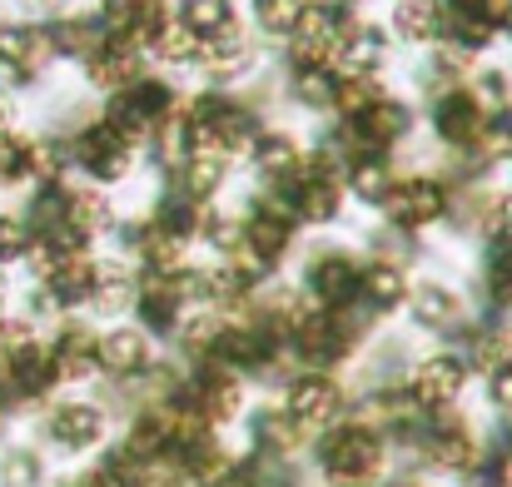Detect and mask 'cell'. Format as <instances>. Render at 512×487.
Masks as SVG:
<instances>
[{
	"label": "cell",
	"instance_id": "cell-1",
	"mask_svg": "<svg viewBox=\"0 0 512 487\" xmlns=\"http://www.w3.org/2000/svg\"><path fill=\"white\" fill-rule=\"evenodd\" d=\"M378 458H383V443H378V433H368V428H334V433L319 443V463H324V473L339 478V483L368 478V473L378 468Z\"/></svg>",
	"mask_w": 512,
	"mask_h": 487
},
{
	"label": "cell",
	"instance_id": "cell-2",
	"mask_svg": "<svg viewBox=\"0 0 512 487\" xmlns=\"http://www.w3.org/2000/svg\"><path fill=\"white\" fill-rule=\"evenodd\" d=\"M165 110H170V90H165L160 80H130V85L115 90V100H110V125H115L120 135L140 140V135H150V130L165 120Z\"/></svg>",
	"mask_w": 512,
	"mask_h": 487
},
{
	"label": "cell",
	"instance_id": "cell-3",
	"mask_svg": "<svg viewBox=\"0 0 512 487\" xmlns=\"http://www.w3.org/2000/svg\"><path fill=\"white\" fill-rule=\"evenodd\" d=\"M50 378H55L50 353H40V348L30 343V333L15 328L10 343H5V353H0V383H5L10 393H20V398H35V393L50 388Z\"/></svg>",
	"mask_w": 512,
	"mask_h": 487
},
{
	"label": "cell",
	"instance_id": "cell-4",
	"mask_svg": "<svg viewBox=\"0 0 512 487\" xmlns=\"http://www.w3.org/2000/svg\"><path fill=\"white\" fill-rule=\"evenodd\" d=\"M75 160L80 169L90 174V179H120L130 160H135V140L130 135H120L110 120H100V125H90L80 140H75Z\"/></svg>",
	"mask_w": 512,
	"mask_h": 487
},
{
	"label": "cell",
	"instance_id": "cell-5",
	"mask_svg": "<svg viewBox=\"0 0 512 487\" xmlns=\"http://www.w3.org/2000/svg\"><path fill=\"white\" fill-rule=\"evenodd\" d=\"M383 209H388V219L418 229V224H428V219H438V214L448 209V194H443V184H433V179H403V184H388Z\"/></svg>",
	"mask_w": 512,
	"mask_h": 487
},
{
	"label": "cell",
	"instance_id": "cell-6",
	"mask_svg": "<svg viewBox=\"0 0 512 487\" xmlns=\"http://www.w3.org/2000/svg\"><path fill=\"white\" fill-rule=\"evenodd\" d=\"M105 20H110V35L130 40L135 50L155 45V40H160V30L170 25L160 0H105Z\"/></svg>",
	"mask_w": 512,
	"mask_h": 487
},
{
	"label": "cell",
	"instance_id": "cell-7",
	"mask_svg": "<svg viewBox=\"0 0 512 487\" xmlns=\"http://www.w3.org/2000/svg\"><path fill=\"white\" fill-rule=\"evenodd\" d=\"M85 75L100 90H125L130 80H140V50L120 35H100V45L85 55Z\"/></svg>",
	"mask_w": 512,
	"mask_h": 487
},
{
	"label": "cell",
	"instance_id": "cell-8",
	"mask_svg": "<svg viewBox=\"0 0 512 487\" xmlns=\"http://www.w3.org/2000/svg\"><path fill=\"white\" fill-rule=\"evenodd\" d=\"M50 35L35 25H0V70H10L15 80L40 75V65L50 60Z\"/></svg>",
	"mask_w": 512,
	"mask_h": 487
},
{
	"label": "cell",
	"instance_id": "cell-9",
	"mask_svg": "<svg viewBox=\"0 0 512 487\" xmlns=\"http://www.w3.org/2000/svg\"><path fill=\"white\" fill-rule=\"evenodd\" d=\"M339 408H343L339 388H334L324 373H309V378H299V383L289 388V418H294L299 428H319V423L339 418Z\"/></svg>",
	"mask_w": 512,
	"mask_h": 487
},
{
	"label": "cell",
	"instance_id": "cell-10",
	"mask_svg": "<svg viewBox=\"0 0 512 487\" xmlns=\"http://www.w3.org/2000/svg\"><path fill=\"white\" fill-rule=\"evenodd\" d=\"M433 125H438V135H443L448 145L478 140V135H483V105H478V95L448 90V95L438 100V110H433Z\"/></svg>",
	"mask_w": 512,
	"mask_h": 487
},
{
	"label": "cell",
	"instance_id": "cell-11",
	"mask_svg": "<svg viewBox=\"0 0 512 487\" xmlns=\"http://www.w3.org/2000/svg\"><path fill=\"white\" fill-rule=\"evenodd\" d=\"M463 378H468V368H463L453 353H438V358H428V363L418 368V378H413V398H418L423 408H443L448 398H458Z\"/></svg>",
	"mask_w": 512,
	"mask_h": 487
},
{
	"label": "cell",
	"instance_id": "cell-12",
	"mask_svg": "<svg viewBox=\"0 0 512 487\" xmlns=\"http://www.w3.org/2000/svg\"><path fill=\"white\" fill-rule=\"evenodd\" d=\"M309 294H314L324 309H339V304H348V299L358 294V269H353L343 254L319 259V264L309 269Z\"/></svg>",
	"mask_w": 512,
	"mask_h": 487
},
{
	"label": "cell",
	"instance_id": "cell-13",
	"mask_svg": "<svg viewBox=\"0 0 512 487\" xmlns=\"http://www.w3.org/2000/svg\"><path fill=\"white\" fill-rule=\"evenodd\" d=\"M194 413L209 418V423H224V418L239 413V383L229 378V368H209L194 383Z\"/></svg>",
	"mask_w": 512,
	"mask_h": 487
},
{
	"label": "cell",
	"instance_id": "cell-14",
	"mask_svg": "<svg viewBox=\"0 0 512 487\" xmlns=\"http://www.w3.org/2000/svg\"><path fill=\"white\" fill-rule=\"evenodd\" d=\"M100 433H105V418L95 408H85V403H65V408L50 413V438L60 448H90Z\"/></svg>",
	"mask_w": 512,
	"mask_h": 487
},
{
	"label": "cell",
	"instance_id": "cell-15",
	"mask_svg": "<svg viewBox=\"0 0 512 487\" xmlns=\"http://www.w3.org/2000/svg\"><path fill=\"white\" fill-rule=\"evenodd\" d=\"M95 363H100V343H95L85 328H65V333L55 338V353H50L55 378H85Z\"/></svg>",
	"mask_w": 512,
	"mask_h": 487
},
{
	"label": "cell",
	"instance_id": "cell-16",
	"mask_svg": "<svg viewBox=\"0 0 512 487\" xmlns=\"http://www.w3.org/2000/svg\"><path fill=\"white\" fill-rule=\"evenodd\" d=\"M353 130H358V140L363 145H388V140H398V135H408V110L398 105V100H378V105H368L358 120H348Z\"/></svg>",
	"mask_w": 512,
	"mask_h": 487
},
{
	"label": "cell",
	"instance_id": "cell-17",
	"mask_svg": "<svg viewBox=\"0 0 512 487\" xmlns=\"http://www.w3.org/2000/svg\"><path fill=\"white\" fill-rule=\"evenodd\" d=\"M343 65H348V75H368V70H378L383 65V55H388V40H383V30L378 25H348V35H343L339 45Z\"/></svg>",
	"mask_w": 512,
	"mask_h": 487
},
{
	"label": "cell",
	"instance_id": "cell-18",
	"mask_svg": "<svg viewBox=\"0 0 512 487\" xmlns=\"http://www.w3.org/2000/svg\"><path fill=\"white\" fill-rule=\"evenodd\" d=\"M45 289H50L55 304H85L90 289H95V269H90L80 254H65V259L45 274Z\"/></svg>",
	"mask_w": 512,
	"mask_h": 487
},
{
	"label": "cell",
	"instance_id": "cell-19",
	"mask_svg": "<svg viewBox=\"0 0 512 487\" xmlns=\"http://www.w3.org/2000/svg\"><path fill=\"white\" fill-rule=\"evenodd\" d=\"M214 353L229 358V363L254 368V363H264V358L274 353V333H269V328H224V333L214 338Z\"/></svg>",
	"mask_w": 512,
	"mask_h": 487
},
{
	"label": "cell",
	"instance_id": "cell-20",
	"mask_svg": "<svg viewBox=\"0 0 512 487\" xmlns=\"http://www.w3.org/2000/svg\"><path fill=\"white\" fill-rule=\"evenodd\" d=\"M393 30L403 40H438L443 35V0H398Z\"/></svg>",
	"mask_w": 512,
	"mask_h": 487
},
{
	"label": "cell",
	"instance_id": "cell-21",
	"mask_svg": "<svg viewBox=\"0 0 512 487\" xmlns=\"http://www.w3.org/2000/svg\"><path fill=\"white\" fill-rule=\"evenodd\" d=\"M199 60H204L214 75H239V70L249 65V45H244V35L229 25V30H219V35L199 40Z\"/></svg>",
	"mask_w": 512,
	"mask_h": 487
},
{
	"label": "cell",
	"instance_id": "cell-22",
	"mask_svg": "<svg viewBox=\"0 0 512 487\" xmlns=\"http://www.w3.org/2000/svg\"><path fill=\"white\" fill-rule=\"evenodd\" d=\"M294 343H299V353H304V363H334L343 353V333L334 319H304L299 333H294Z\"/></svg>",
	"mask_w": 512,
	"mask_h": 487
},
{
	"label": "cell",
	"instance_id": "cell-23",
	"mask_svg": "<svg viewBox=\"0 0 512 487\" xmlns=\"http://www.w3.org/2000/svg\"><path fill=\"white\" fill-rule=\"evenodd\" d=\"M100 363H105L110 373H120V378L140 373V368H145V338H140L135 328H115V333L100 343Z\"/></svg>",
	"mask_w": 512,
	"mask_h": 487
},
{
	"label": "cell",
	"instance_id": "cell-24",
	"mask_svg": "<svg viewBox=\"0 0 512 487\" xmlns=\"http://www.w3.org/2000/svg\"><path fill=\"white\" fill-rule=\"evenodd\" d=\"M428 458L443 463V468H468V463H473V433H468V423H443V428H433Z\"/></svg>",
	"mask_w": 512,
	"mask_h": 487
},
{
	"label": "cell",
	"instance_id": "cell-25",
	"mask_svg": "<svg viewBox=\"0 0 512 487\" xmlns=\"http://www.w3.org/2000/svg\"><path fill=\"white\" fill-rule=\"evenodd\" d=\"M179 25L194 30L199 40H209V35H219V30L234 25V5L229 0H184L179 5Z\"/></svg>",
	"mask_w": 512,
	"mask_h": 487
},
{
	"label": "cell",
	"instance_id": "cell-26",
	"mask_svg": "<svg viewBox=\"0 0 512 487\" xmlns=\"http://www.w3.org/2000/svg\"><path fill=\"white\" fill-rule=\"evenodd\" d=\"M358 294H363L373 309H398V304L408 299V284H403V274H398V269L373 264V269L358 279Z\"/></svg>",
	"mask_w": 512,
	"mask_h": 487
},
{
	"label": "cell",
	"instance_id": "cell-27",
	"mask_svg": "<svg viewBox=\"0 0 512 487\" xmlns=\"http://www.w3.org/2000/svg\"><path fill=\"white\" fill-rule=\"evenodd\" d=\"M35 174V145L25 135L0 130V184H20Z\"/></svg>",
	"mask_w": 512,
	"mask_h": 487
},
{
	"label": "cell",
	"instance_id": "cell-28",
	"mask_svg": "<svg viewBox=\"0 0 512 487\" xmlns=\"http://www.w3.org/2000/svg\"><path fill=\"white\" fill-rule=\"evenodd\" d=\"M45 35H50V50H55V55H80V60L100 45V30H95L90 20H60V25H50Z\"/></svg>",
	"mask_w": 512,
	"mask_h": 487
},
{
	"label": "cell",
	"instance_id": "cell-29",
	"mask_svg": "<svg viewBox=\"0 0 512 487\" xmlns=\"http://www.w3.org/2000/svg\"><path fill=\"white\" fill-rule=\"evenodd\" d=\"M304 10H309V0H254L259 30H269V35H294Z\"/></svg>",
	"mask_w": 512,
	"mask_h": 487
},
{
	"label": "cell",
	"instance_id": "cell-30",
	"mask_svg": "<svg viewBox=\"0 0 512 487\" xmlns=\"http://www.w3.org/2000/svg\"><path fill=\"white\" fill-rule=\"evenodd\" d=\"M254 160L259 169H269V174H294L299 169V150H294V140L289 135H254Z\"/></svg>",
	"mask_w": 512,
	"mask_h": 487
},
{
	"label": "cell",
	"instance_id": "cell-31",
	"mask_svg": "<svg viewBox=\"0 0 512 487\" xmlns=\"http://www.w3.org/2000/svg\"><path fill=\"white\" fill-rule=\"evenodd\" d=\"M155 229H160V234H170L174 244H184V239H189V234L199 229V204H194L189 194H179V199H165V209H160Z\"/></svg>",
	"mask_w": 512,
	"mask_h": 487
},
{
	"label": "cell",
	"instance_id": "cell-32",
	"mask_svg": "<svg viewBox=\"0 0 512 487\" xmlns=\"http://www.w3.org/2000/svg\"><path fill=\"white\" fill-rule=\"evenodd\" d=\"M383 95H378V85L368 80V75H343L339 85H334V105L348 110V120H358L368 105H378Z\"/></svg>",
	"mask_w": 512,
	"mask_h": 487
},
{
	"label": "cell",
	"instance_id": "cell-33",
	"mask_svg": "<svg viewBox=\"0 0 512 487\" xmlns=\"http://www.w3.org/2000/svg\"><path fill=\"white\" fill-rule=\"evenodd\" d=\"M90 299H95V309L120 314V309L130 304V274H120V269H95V289H90Z\"/></svg>",
	"mask_w": 512,
	"mask_h": 487
},
{
	"label": "cell",
	"instance_id": "cell-34",
	"mask_svg": "<svg viewBox=\"0 0 512 487\" xmlns=\"http://www.w3.org/2000/svg\"><path fill=\"white\" fill-rule=\"evenodd\" d=\"M348 184H353L358 199L383 204V194H388V164L378 160V155H368V160H358L353 169H348Z\"/></svg>",
	"mask_w": 512,
	"mask_h": 487
},
{
	"label": "cell",
	"instance_id": "cell-35",
	"mask_svg": "<svg viewBox=\"0 0 512 487\" xmlns=\"http://www.w3.org/2000/svg\"><path fill=\"white\" fill-rule=\"evenodd\" d=\"M418 324H433V328H443V324H453L458 319V299L448 294V289H438V284H428L423 294H418Z\"/></svg>",
	"mask_w": 512,
	"mask_h": 487
},
{
	"label": "cell",
	"instance_id": "cell-36",
	"mask_svg": "<svg viewBox=\"0 0 512 487\" xmlns=\"http://www.w3.org/2000/svg\"><path fill=\"white\" fill-rule=\"evenodd\" d=\"M155 50L174 60V65H184V60H199V35L194 30H184V25H165L160 30V40H155Z\"/></svg>",
	"mask_w": 512,
	"mask_h": 487
},
{
	"label": "cell",
	"instance_id": "cell-37",
	"mask_svg": "<svg viewBox=\"0 0 512 487\" xmlns=\"http://www.w3.org/2000/svg\"><path fill=\"white\" fill-rule=\"evenodd\" d=\"M334 85H339V80H334L329 70H299V85H294V90H299L304 105L324 110V105H334Z\"/></svg>",
	"mask_w": 512,
	"mask_h": 487
},
{
	"label": "cell",
	"instance_id": "cell-38",
	"mask_svg": "<svg viewBox=\"0 0 512 487\" xmlns=\"http://www.w3.org/2000/svg\"><path fill=\"white\" fill-rule=\"evenodd\" d=\"M488 234L498 239V244H512V194H503V199H493V209H488Z\"/></svg>",
	"mask_w": 512,
	"mask_h": 487
},
{
	"label": "cell",
	"instance_id": "cell-39",
	"mask_svg": "<svg viewBox=\"0 0 512 487\" xmlns=\"http://www.w3.org/2000/svg\"><path fill=\"white\" fill-rule=\"evenodd\" d=\"M35 478H40V463L30 453L5 458V487H35Z\"/></svg>",
	"mask_w": 512,
	"mask_h": 487
},
{
	"label": "cell",
	"instance_id": "cell-40",
	"mask_svg": "<svg viewBox=\"0 0 512 487\" xmlns=\"http://www.w3.org/2000/svg\"><path fill=\"white\" fill-rule=\"evenodd\" d=\"M20 254H25V229L0 214V264H10V259H20Z\"/></svg>",
	"mask_w": 512,
	"mask_h": 487
},
{
	"label": "cell",
	"instance_id": "cell-41",
	"mask_svg": "<svg viewBox=\"0 0 512 487\" xmlns=\"http://www.w3.org/2000/svg\"><path fill=\"white\" fill-rule=\"evenodd\" d=\"M493 294H498L503 309H512V244L498 254V264H493Z\"/></svg>",
	"mask_w": 512,
	"mask_h": 487
},
{
	"label": "cell",
	"instance_id": "cell-42",
	"mask_svg": "<svg viewBox=\"0 0 512 487\" xmlns=\"http://www.w3.org/2000/svg\"><path fill=\"white\" fill-rule=\"evenodd\" d=\"M488 393H493V403L512 408V363H498V368H493V378H488Z\"/></svg>",
	"mask_w": 512,
	"mask_h": 487
},
{
	"label": "cell",
	"instance_id": "cell-43",
	"mask_svg": "<svg viewBox=\"0 0 512 487\" xmlns=\"http://www.w3.org/2000/svg\"><path fill=\"white\" fill-rule=\"evenodd\" d=\"M478 487H512V463L503 458V453H498V458L478 473Z\"/></svg>",
	"mask_w": 512,
	"mask_h": 487
},
{
	"label": "cell",
	"instance_id": "cell-44",
	"mask_svg": "<svg viewBox=\"0 0 512 487\" xmlns=\"http://www.w3.org/2000/svg\"><path fill=\"white\" fill-rule=\"evenodd\" d=\"M478 95H483L488 105H503V100H508V80H503V75H483ZM483 100H478V105H483Z\"/></svg>",
	"mask_w": 512,
	"mask_h": 487
},
{
	"label": "cell",
	"instance_id": "cell-45",
	"mask_svg": "<svg viewBox=\"0 0 512 487\" xmlns=\"http://www.w3.org/2000/svg\"><path fill=\"white\" fill-rule=\"evenodd\" d=\"M5 120H10V105H5V100H0V130H5Z\"/></svg>",
	"mask_w": 512,
	"mask_h": 487
},
{
	"label": "cell",
	"instance_id": "cell-46",
	"mask_svg": "<svg viewBox=\"0 0 512 487\" xmlns=\"http://www.w3.org/2000/svg\"><path fill=\"white\" fill-rule=\"evenodd\" d=\"M503 25H508V35H512V5H508V10H503Z\"/></svg>",
	"mask_w": 512,
	"mask_h": 487
}]
</instances>
